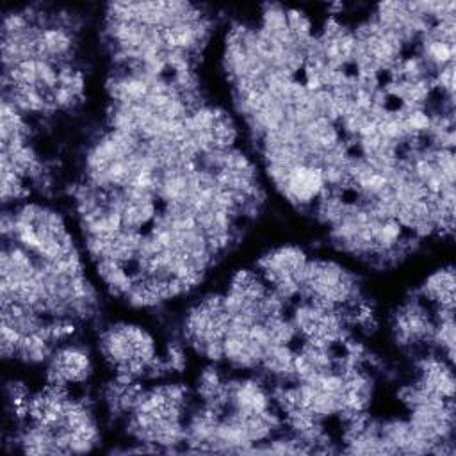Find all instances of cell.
<instances>
[{
    "mask_svg": "<svg viewBox=\"0 0 456 456\" xmlns=\"http://www.w3.org/2000/svg\"><path fill=\"white\" fill-rule=\"evenodd\" d=\"M424 303L433 306L454 308V267H444L429 274L419 287V296Z\"/></svg>",
    "mask_w": 456,
    "mask_h": 456,
    "instance_id": "5",
    "label": "cell"
},
{
    "mask_svg": "<svg viewBox=\"0 0 456 456\" xmlns=\"http://www.w3.org/2000/svg\"><path fill=\"white\" fill-rule=\"evenodd\" d=\"M299 299L337 310L358 305L362 303L358 278L333 260L310 258L301 278Z\"/></svg>",
    "mask_w": 456,
    "mask_h": 456,
    "instance_id": "2",
    "label": "cell"
},
{
    "mask_svg": "<svg viewBox=\"0 0 456 456\" xmlns=\"http://www.w3.org/2000/svg\"><path fill=\"white\" fill-rule=\"evenodd\" d=\"M93 365L89 353L80 344H61L55 346L53 353L46 362V381L55 387H73L84 383L91 376Z\"/></svg>",
    "mask_w": 456,
    "mask_h": 456,
    "instance_id": "4",
    "label": "cell"
},
{
    "mask_svg": "<svg viewBox=\"0 0 456 456\" xmlns=\"http://www.w3.org/2000/svg\"><path fill=\"white\" fill-rule=\"evenodd\" d=\"M267 175L281 196L296 207H314L326 191L322 169L312 162L290 169H267Z\"/></svg>",
    "mask_w": 456,
    "mask_h": 456,
    "instance_id": "3",
    "label": "cell"
},
{
    "mask_svg": "<svg viewBox=\"0 0 456 456\" xmlns=\"http://www.w3.org/2000/svg\"><path fill=\"white\" fill-rule=\"evenodd\" d=\"M100 351L116 369V374L126 379H139L146 367L159 356L153 337L137 324L118 322L100 335Z\"/></svg>",
    "mask_w": 456,
    "mask_h": 456,
    "instance_id": "1",
    "label": "cell"
}]
</instances>
